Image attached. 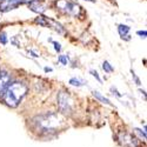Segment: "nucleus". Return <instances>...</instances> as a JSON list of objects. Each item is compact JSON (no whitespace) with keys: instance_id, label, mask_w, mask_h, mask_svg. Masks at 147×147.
<instances>
[{"instance_id":"1a4fd4ad","label":"nucleus","mask_w":147,"mask_h":147,"mask_svg":"<svg viewBox=\"0 0 147 147\" xmlns=\"http://www.w3.org/2000/svg\"><path fill=\"white\" fill-rule=\"evenodd\" d=\"M45 20H46V25H50V27H52L54 31H57L58 33H64V27L60 25L59 22H57V21H54V20H52V19H48V18H46L45 17Z\"/></svg>"},{"instance_id":"aec40b11","label":"nucleus","mask_w":147,"mask_h":147,"mask_svg":"<svg viewBox=\"0 0 147 147\" xmlns=\"http://www.w3.org/2000/svg\"><path fill=\"white\" fill-rule=\"evenodd\" d=\"M53 45H54V50H55L57 52H60V51H61V45H60L59 42L53 41Z\"/></svg>"},{"instance_id":"6e6552de","label":"nucleus","mask_w":147,"mask_h":147,"mask_svg":"<svg viewBox=\"0 0 147 147\" xmlns=\"http://www.w3.org/2000/svg\"><path fill=\"white\" fill-rule=\"evenodd\" d=\"M30 8H31V11L35 12V13L42 14L44 12L46 11V5H44L42 3H40L39 0H35V1H33V3L30 4Z\"/></svg>"},{"instance_id":"f8f14e48","label":"nucleus","mask_w":147,"mask_h":147,"mask_svg":"<svg viewBox=\"0 0 147 147\" xmlns=\"http://www.w3.org/2000/svg\"><path fill=\"white\" fill-rule=\"evenodd\" d=\"M72 86H77V87H80V86H82V85L85 84L82 80H80V79H77V78H72V79H69V81H68Z\"/></svg>"},{"instance_id":"412c9836","label":"nucleus","mask_w":147,"mask_h":147,"mask_svg":"<svg viewBox=\"0 0 147 147\" xmlns=\"http://www.w3.org/2000/svg\"><path fill=\"white\" fill-rule=\"evenodd\" d=\"M137 34H138V35H141V38H146L147 32H146V31H138Z\"/></svg>"},{"instance_id":"a211bd4d","label":"nucleus","mask_w":147,"mask_h":147,"mask_svg":"<svg viewBox=\"0 0 147 147\" xmlns=\"http://www.w3.org/2000/svg\"><path fill=\"white\" fill-rule=\"evenodd\" d=\"M90 73H91V74H92V76H93V77H94V78H95L98 81H99V82H101V79H100V77H99V73H98L96 71H94V69H91V71H90Z\"/></svg>"},{"instance_id":"7ed1b4c3","label":"nucleus","mask_w":147,"mask_h":147,"mask_svg":"<svg viewBox=\"0 0 147 147\" xmlns=\"http://www.w3.org/2000/svg\"><path fill=\"white\" fill-rule=\"evenodd\" d=\"M57 104H58V108L60 109V112L63 114H71L73 111V100L68 93L61 91L58 94L57 98Z\"/></svg>"},{"instance_id":"ddd939ff","label":"nucleus","mask_w":147,"mask_h":147,"mask_svg":"<svg viewBox=\"0 0 147 147\" xmlns=\"http://www.w3.org/2000/svg\"><path fill=\"white\" fill-rule=\"evenodd\" d=\"M102 69H104L105 72H107V73H112V72H114L113 66L109 64L108 61H104V64H102Z\"/></svg>"},{"instance_id":"0eeeda50","label":"nucleus","mask_w":147,"mask_h":147,"mask_svg":"<svg viewBox=\"0 0 147 147\" xmlns=\"http://www.w3.org/2000/svg\"><path fill=\"white\" fill-rule=\"evenodd\" d=\"M21 4V0H1L0 1V11L1 12H8L11 9L16 8Z\"/></svg>"},{"instance_id":"5701e85b","label":"nucleus","mask_w":147,"mask_h":147,"mask_svg":"<svg viewBox=\"0 0 147 147\" xmlns=\"http://www.w3.org/2000/svg\"><path fill=\"white\" fill-rule=\"evenodd\" d=\"M33 1H35V0H21V4H24V3H27V4H31V3H33Z\"/></svg>"},{"instance_id":"2eb2a0df","label":"nucleus","mask_w":147,"mask_h":147,"mask_svg":"<svg viewBox=\"0 0 147 147\" xmlns=\"http://www.w3.org/2000/svg\"><path fill=\"white\" fill-rule=\"evenodd\" d=\"M134 132L138 133L141 139L146 140V131H145V129H144V131H141V129H139V128H134Z\"/></svg>"},{"instance_id":"f257e3e1","label":"nucleus","mask_w":147,"mask_h":147,"mask_svg":"<svg viewBox=\"0 0 147 147\" xmlns=\"http://www.w3.org/2000/svg\"><path fill=\"white\" fill-rule=\"evenodd\" d=\"M64 122H65L64 117L54 112H48V113L38 115L34 119V124L36 128L45 134L55 133L58 129H60L64 126Z\"/></svg>"},{"instance_id":"423d86ee","label":"nucleus","mask_w":147,"mask_h":147,"mask_svg":"<svg viewBox=\"0 0 147 147\" xmlns=\"http://www.w3.org/2000/svg\"><path fill=\"white\" fill-rule=\"evenodd\" d=\"M9 82H11V76L8 74V72L0 71V96L1 98H3L6 88L8 87Z\"/></svg>"},{"instance_id":"39448f33","label":"nucleus","mask_w":147,"mask_h":147,"mask_svg":"<svg viewBox=\"0 0 147 147\" xmlns=\"http://www.w3.org/2000/svg\"><path fill=\"white\" fill-rule=\"evenodd\" d=\"M118 141L124 147H138L139 145L137 138L126 131H121L118 133Z\"/></svg>"},{"instance_id":"393cba45","label":"nucleus","mask_w":147,"mask_h":147,"mask_svg":"<svg viewBox=\"0 0 147 147\" xmlns=\"http://www.w3.org/2000/svg\"><path fill=\"white\" fill-rule=\"evenodd\" d=\"M53 69L51 67H45V72H52Z\"/></svg>"},{"instance_id":"b1692460","label":"nucleus","mask_w":147,"mask_h":147,"mask_svg":"<svg viewBox=\"0 0 147 147\" xmlns=\"http://www.w3.org/2000/svg\"><path fill=\"white\" fill-rule=\"evenodd\" d=\"M30 53H31V54H32V57H33V58H38V57H39V55H38V54H36V53H34V52H33V51H30Z\"/></svg>"},{"instance_id":"a878e982","label":"nucleus","mask_w":147,"mask_h":147,"mask_svg":"<svg viewBox=\"0 0 147 147\" xmlns=\"http://www.w3.org/2000/svg\"><path fill=\"white\" fill-rule=\"evenodd\" d=\"M86 1H90V3H95V0H86Z\"/></svg>"},{"instance_id":"9b49d317","label":"nucleus","mask_w":147,"mask_h":147,"mask_svg":"<svg viewBox=\"0 0 147 147\" xmlns=\"http://www.w3.org/2000/svg\"><path fill=\"white\" fill-rule=\"evenodd\" d=\"M93 95L98 100H100L101 102H104V104H106V105H112V102L109 101V100L107 99V98H105L104 95H101V94H100L99 92H98V91H93Z\"/></svg>"},{"instance_id":"4468645a","label":"nucleus","mask_w":147,"mask_h":147,"mask_svg":"<svg viewBox=\"0 0 147 147\" xmlns=\"http://www.w3.org/2000/svg\"><path fill=\"white\" fill-rule=\"evenodd\" d=\"M0 44H3V45H6L7 44V35H6L5 32L0 33Z\"/></svg>"},{"instance_id":"9d476101","label":"nucleus","mask_w":147,"mask_h":147,"mask_svg":"<svg viewBox=\"0 0 147 147\" xmlns=\"http://www.w3.org/2000/svg\"><path fill=\"white\" fill-rule=\"evenodd\" d=\"M118 32L120 34V36L122 39H126V40H129V27L127 25H122V24H120V25L118 26Z\"/></svg>"},{"instance_id":"6ab92c4d","label":"nucleus","mask_w":147,"mask_h":147,"mask_svg":"<svg viewBox=\"0 0 147 147\" xmlns=\"http://www.w3.org/2000/svg\"><path fill=\"white\" fill-rule=\"evenodd\" d=\"M131 72H132V77H133L134 81H136V84L138 85V86H140V85H141V82H140V79H139V78H138V77L136 76V73H134V71H133V69H132Z\"/></svg>"},{"instance_id":"20e7f679","label":"nucleus","mask_w":147,"mask_h":147,"mask_svg":"<svg viewBox=\"0 0 147 147\" xmlns=\"http://www.w3.org/2000/svg\"><path fill=\"white\" fill-rule=\"evenodd\" d=\"M57 7L60 11H63L64 13H67L69 16H78L79 12H80L79 5H77L76 3L69 1V0H58Z\"/></svg>"},{"instance_id":"dca6fc26","label":"nucleus","mask_w":147,"mask_h":147,"mask_svg":"<svg viewBox=\"0 0 147 147\" xmlns=\"http://www.w3.org/2000/svg\"><path fill=\"white\" fill-rule=\"evenodd\" d=\"M58 60L60 61L63 65H67V61H68V58H67V55H59V58H58Z\"/></svg>"},{"instance_id":"4be33fe9","label":"nucleus","mask_w":147,"mask_h":147,"mask_svg":"<svg viewBox=\"0 0 147 147\" xmlns=\"http://www.w3.org/2000/svg\"><path fill=\"white\" fill-rule=\"evenodd\" d=\"M111 91H112V92H114L113 94H115L118 98H120V96H121V94H119V92L117 91V88H115V87H113V86H112V87H111Z\"/></svg>"},{"instance_id":"f3484780","label":"nucleus","mask_w":147,"mask_h":147,"mask_svg":"<svg viewBox=\"0 0 147 147\" xmlns=\"http://www.w3.org/2000/svg\"><path fill=\"white\" fill-rule=\"evenodd\" d=\"M35 22H38L39 25H41V26H47V25H46L45 17H40V18H38V19H35Z\"/></svg>"},{"instance_id":"f03ea898","label":"nucleus","mask_w":147,"mask_h":147,"mask_svg":"<svg viewBox=\"0 0 147 147\" xmlns=\"http://www.w3.org/2000/svg\"><path fill=\"white\" fill-rule=\"evenodd\" d=\"M26 93H27V86L25 84L21 81H13L6 88L3 95V100L8 107L16 108L19 106V104L21 102L22 98L26 95Z\"/></svg>"}]
</instances>
